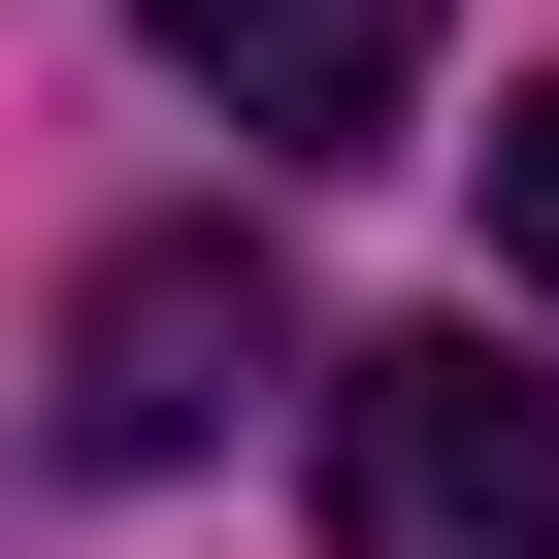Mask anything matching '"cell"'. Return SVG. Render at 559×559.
<instances>
[{"label":"cell","mask_w":559,"mask_h":559,"mask_svg":"<svg viewBox=\"0 0 559 559\" xmlns=\"http://www.w3.org/2000/svg\"><path fill=\"white\" fill-rule=\"evenodd\" d=\"M330 559H559V395L493 330H362L330 362Z\"/></svg>","instance_id":"6da1fadb"},{"label":"cell","mask_w":559,"mask_h":559,"mask_svg":"<svg viewBox=\"0 0 559 559\" xmlns=\"http://www.w3.org/2000/svg\"><path fill=\"white\" fill-rule=\"evenodd\" d=\"M230 395H297V263L263 230H132L67 297V461H198Z\"/></svg>","instance_id":"7a4b0ae2"},{"label":"cell","mask_w":559,"mask_h":559,"mask_svg":"<svg viewBox=\"0 0 559 559\" xmlns=\"http://www.w3.org/2000/svg\"><path fill=\"white\" fill-rule=\"evenodd\" d=\"M132 34H165L230 132H297V165H362V132L428 99V0H132Z\"/></svg>","instance_id":"3957f363"},{"label":"cell","mask_w":559,"mask_h":559,"mask_svg":"<svg viewBox=\"0 0 559 559\" xmlns=\"http://www.w3.org/2000/svg\"><path fill=\"white\" fill-rule=\"evenodd\" d=\"M493 230H526V297H559V99H526V132H493Z\"/></svg>","instance_id":"277c9868"}]
</instances>
